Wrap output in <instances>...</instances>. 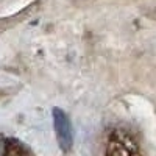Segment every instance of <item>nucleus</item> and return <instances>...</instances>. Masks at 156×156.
Returning a JSON list of instances; mask_svg holds the SVG:
<instances>
[{"mask_svg": "<svg viewBox=\"0 0 156 156\" xmlns=\"http://www.w3.org/2000/svg\"><path fill=\"white\" fill-rule=\"evenodd\" d=\"M51 117H53V126H55L59 148L64 153H67V151H70V148L73 145V133H72V125L69 120V115L61 108H53Z\"/></svg>", "mask_w": 156, "mask_h": 156, "instance_id": "1", "label": "nucleus"}, {"mask_svg": "<svg viewBox=\"0 0 156 156\" xmlns=\"http://www.w3.org/2000/svg\"><path fill=\"white\" fill-rule=\"evenodd\" d=\"M41 3L39 0H36V2H33L31 5H28L27 8H23L22 11H19L17 14H14V16H9V17H0V34H2L3 31H6V30H9V28H12L14 25H17L19 22H22L23 19H27L31 12L36 9V6Z\"/></svg>", "mask_w": 156, "mask_h": 156, "instance_id": "3", "label": "nucleus"}, {"mask_svg": "<svg viewBox=\"0 0 156 156\" xmlns=\"http://www.w3.org/2000/svg\"><path fill=\"white\" fill-rule=\"evenodd\" d=\"M9 92H11V89H5V87H0V100H2L3 97H6V95H9Z\"/></svg>", "mask_w": 156, "mask_h": 156, "instance_id": "7", "label": "nucleus"}, {"mask_svg": "<svg viewBox=\"0 0 156 156\" xmlns=\"http://www.w3.org/2000/svg\"><path fill=\"white\" fill-rule=\"evenodd\" d=\"M27 153H30V150L22 142H19L16 139L8 140V154H27Z\"/></svg>", "mask_w": 156, "mask_h": 156, "instance_id": "4", "label": "nucleus"}, {"mask_svg": "<svg viewBox=\"0 0 156 156\" xmlns=\"http://www.w3.org/2000/svg\"><path fill=\"white\" fill-rule=\"evenodd\" d=\"M8 140L3 136H0V154H8Z\"/></svg>", "mask_w": 156, "mask_h": 156, "instance_id": "6", "label": "nucleus"}, {"mask_svg": "<svg viewBox=\"0 0 156 156\" xmlns=\"http://www.w3.org/2000/svg\"><path fill=\"white\" fill-rule=\"evenodd\" d=\"M106 153L108 154H133V153H139V150L136 148L134 142L129 140L126 134L114 133L109 139Z\"/></svg>", "mask_w": 156, "mask_h": 156, "instance_id": "2", "label": "nucleus"}, {"mask_svg": "<svg viewBox=\"0 0 156 156\" xmlns=\"http://www.w3.org/2000/svg\"><path fill=\"white\" fill-rule=\"evenodd\" d=\"M140 12H142V14H144L147 19L156 22V5H147V6H144V8L140 9Z\"/></svg>", "mask_w": 156, "mask_h": 156, "instance_id": "5", "label": "nucleus"}]
</instances>
